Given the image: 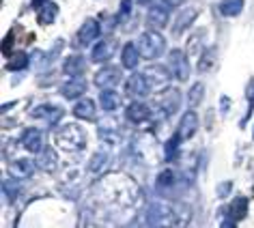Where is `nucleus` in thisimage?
<instances>
[{
  "label": "nucleus",
  "mask_w": 254,
  "mask_h": 228,
  "mask_svg": "<svg viewBox=\"0 0 254 228\" xmlns=\"http://www.w3.org/2000/svg\"><path fill=\"white\" fill-rule=\"evenodd\" d=\"M84 140H86V136H84V131L80 129V125H65V127L59 129L54 136V142L67 151H73V149L80 151L84 147Z\"/></svg>",
  "instance_id": "obj_1"
},
{
  "label": "nucleus",
  "mask_w": 254,
  "mask_h": 228,
  "mask_svg": "<svg viewBox=\"0 0 254 228\" xmlns=\"http://www.w3.org/2000/svg\"><path fill=\"white\" fill-rule=\"evenodd\" d=\"M138 50H140L142 58L153 60V58H160V54L166 50V41H164V37L160 33L149 30V33H142V37L138 39Z\"/></svg>",
  "instance_id": "obj_2"
},
{
  "label": "nucleus",
  "mask_w": 254,
  "mask_h": 228,
  "mask_svg": "<svg viewBox=\"0 0 254 228\" xmlns=\"http://www.w3.org/2000/svg\"><path fill=\"white\" fill-rule=\"evenodd\" d=\"M168 67H170V73L179 82H186L190 78V62L181 50H173L168 54Z\"/></svg>",
  "instance_id": "obj_3"
},
{
  "label": "nucleus",
  "mask_w": 254,
  "mask_h": 228,
  "mask_svg": "<svg viewBox=\"0 0 254 228\" xmlns=\"http://www.w3.org/2000/svg\"><path fill=\"white\" fill-rule=\"evenodd\" d=\"M149 82L144 78V73H131L125 82V93L131 97H144L149 93Z\"/></svg>",
  "instance_id": "obj_4"
},
{
  "label": "nucleus",
  "mask_w": 254,
  "mask_h": 228,
  "mask_svg": "<svg viewBox=\"0 0 254 228\" xmlns=\"http://www.w3.org/2000/svg\"><path fill=\"white\" fill-rule=\"evenodd\" d=\"M168 13H170V7L164 2V0L160 4H153V7L149 9V15H147L149 26L151 28H164L168 24Z\"/></svg>",
  "instance_id": "obj_5"
},
{
  "label": "nucleus",
  "mask_w": 254,
  "mask_h": 228,
  "mask_svg": "<svg viewBox=\"0 0 254 228\" xmlns=\"http://www.w3.org/2000/svg\"><path fill=\"white\" fill-rule=\"evenodd\" d=\"M157 104H160V108L164 110V114L166 116H170L175 110H179V104H181V95L179 91H175V88H166L160 97H157Z\"/></svg>",
  "instance_id": "obj_6"
},
{
  "label": "nucleus",
  "mask_w": 254,
  "mask_h": 228,
  "mask_svg": "<svg viewBox=\"0 0 254 228\" xmlns=\"http://www.w3.org/2000/svg\"><path fill=\"white\" fill-rule=\"evenodd\" d=\"M61 93H63V97H67V99L80 97L82 93H86V80L82 78V75H71V78L63 84Z\"/></svg>",
  "instance_id": "obj_7"
},
{
  "label": "nucleus",
  "mask_w": 254,
  "mask_h": 228,
  "mask_svg": "<svg viewBox=\"0 0 254 228\" xmlns=\"http://www.w3.org/2000/svg\"><path fill=\"white\" fill-rule=\"evenodd\" d=\"M196 127H198V116H196V112H186L181 116V123H179V138L181 140H190L194 134H196Z\"/></svg>",
  "instance_id": "obj_8"
},
{
  "label": "nucleus",
  "mask_w": 254,
  "mask_h": 228,
  "mask_svg": "<svg viewBox=\"0 0 254 228\" xmlns=\"http://www.w3.org/2000/svg\"><path fill=\"white\" fill-rule=\"evenodd\" d=\"M119 80H121L119 78V69L112 67V65H108L104 69H99L93 82H95V86H99V88H112Z\"/></svg>",
  "instance_id": "obj_9"
},
{
  "label": "nucleus",
  "mask_w": 254,
  "mask_h": 228,
  "mask_svg": "<svg viewBox=\"0 0 254 228\" xmlns=\"http://www.w3.org/2000/svg\"><path fill=\"white\" fill-rule=\"evenodd\" d=\"M97 37H99V24L95 20H86L84 24H82L80 33H78V46L80 48L91 46V41H95Z\"/></svg>",
  "instance_id": "obj_10"
},
{
  "label": "nucleus",
  "mask_w": 254,
  "mask_h": 228,
  "mask_svg": "<svg viewBox=\"0 0 254 228\" xmlns=\"http://www.w3.org/2000/svg\"><path fill=\"white\" fill-rule=\"evenodd\" d=\"M22 144H24V149L30 151V153H41V151H43V136H41V131L35 129V127L26 129V131H24V136H22Z\"/></svg>",
  "instance_id": "obj_11"
},
{
  "label": "nucleus",
  "mask_w": 254,
  "mask_h": 228,
  "mask_svg": "<svg viewBox=\"0 0 254 228\" xmlns=\"http://www.w3.org/2000/svg\"><path fill=\"white\" fill-rule=\"evenodd\" d=\"M173 215V209H170L166 202H155L153 207L149 209V224H168V218Z\"/></svg>",
  "instance_id": "obj_12"
},
{
  "label": "nucleus",
  "mask_w": 254,
  "mask_h": 228,
  "mask_svg": "<svg viewBox=\"0 0 254 228\" xmlns=\"http://www.w3.org/2000/svg\"><path fill=\"white\" fill-rule=\"evenodd\" d=\"M144 78H147V82H149V86H151V88H160V86L166 84L170 75H168V69L153 65V67L144 69Z\"/></svg>",
  "instance_id": "obj_13"
},
{
  "label": "nucleus",
  "mask_w": 254,
  "mask_h": 228,
  "mask_svg": "<svg viewBox=\"0 0 254 228\" xmlns=\"http://www.w3.org/2000/svg\"><path fill=\"white\" fill-rule=\"evenodd\" d=\"M33 114L35 116H39V118H46L50 125H56L63 118L65 110H63L61 106H39V108H35Z\"/></svg>",
  "instance_id": "obj_14"
},
{
  "label": "nucleus",
  "mask_w": 254,
  "mask_h": 228,
  "mask_svg": "<svg viewBox=\"0 0 254 228\" xmlns=\"http://www.w3.org/2000/svg\"><path fill=\"white\" fill-rule=\"evenodd\" d=\"M125 116L129 118L131 123H142V121H147V118L151 116V112H149V108L144 106L142 101H134V104L127 106Z\"/></svg>",
  "instance_id": "obj_15"
},
{
  "label": "nucleus",
  "mask_w": 254,
  "mask_h": 228,
  "mask_svg": "<svg viewBox=\"0 0 254 228\" xmlns=\"http://www.w3.org/2000/svg\"><path fill=\"white\" fill-rule=\"evenodd\" d=\"M140 50H138L136 43H127L123 48V54H121V62H123L125 69H136L138 62H140Z\"/></svg>",
  "instance_id": "obj_16"
},
{
  "label": "nucleus",
  "mask_w": 254,
  "mask_h": 228,
  "mask_svg": "<svg viewBox=\"0 0 254 228\" xmlns=\"http://www.w3.org/2000/svg\"><path fill=\"white\" fill-rule=\"evenodd\" d=\"M112 52H114V43L110 39L99 41V43H95V48L91 52V60L93 62H106V60H110Z\"/></svg>",
  "instance_id": "obj_17"
},
{
  "label": "nucleus",
  "mask_w": 254,
  "mask_h": 228,
  "mask_svg": "<svg viewBox=\"0 0 254 228\" xmlns=\"http://www.w3.org/2000/svg\"><path fill=\"white\" fill-rule=\"evenodd\" d=\"M9 172H11V176H15V179H28V176L35 172V164L30 160H17L9 166Z\"/></svg>",
  "instance_id": "obj_18"
},
{
  "label": "nucleus",
  "mask_w": 254,
  "mask_h": 228,
  "mask_svg": "<svg viewBox=\"0 0 254 228\" xmlns=\"http://www.w3.org/2000/svg\"><path fill=\"white\" fill-rule=\"evenodd\" d=\"M196 15H198V11H196V9H183L181 13H179V17H177L175 26H173V33L175 35H181L188 26H192V24H194Z\"/></svg>",
  "instance_id": "obj_19"
},
{
  "label": "nucleus",
  "mask_w": 254,
  "mask_h": 228,
  "mask_svg": "<svg viewBox=\"0 0 254 228\" xmlns=\"http://www.w3.org/2000/svg\"><path fill=\"white\" fill-rule=\"evenodd\" d=\"M73 114L78 118H84V121H91L95 116V101L93 99H80L73 108Z\"/></svg>",
  "instance_id": "obj_20"
},
{
  "label": "nucleus",
  "mask_w": 254,
  "mask_h": 228,
  "mask_svg": "<svg viewBox=\"0 0 254 228\" xmlns=\"http://www.w3.org/2000/svg\"><path fill=\"white\" fill-rule=\"evenodd\" d=\"M56 15H59V4L56 2H46L43 7L39 9V24H43V26H50Z\"/></svg>",
  "instance_id": "obj_21"
},
{
  "label": "nucleus",
  "mask_w": 254,
  "mask_h": 228,
  "mask_svg": "<svg viewBox=\"0 0 254 228\" xmlns=\"http://www.w3.org/2000/svg\"><path fill=\"white\" fill-rule=\"evenodd\" d=\"M246 213H248V200L244 198V196H239V198H235L231 202V207H228V215H231V220H241V218H246Z\"/></svg>",
  "instance_id": "obj_22"
},
{
  "label": "nucleus",
  "mask_w": 254,
  "mask_h": 228,
  "mask_svg": "<svg viewBox=\"0 0 254 228\" xmlns=\"http://www.w3.org/2000/svg\"><path fill=\"white\" fill-rule=\"evenodd\" d=\"M244 9V0H222L220 2V13L226 17H235Z\"/></svg>",
  "instance_id": "obj_23"
},
{
  "label": "nucleus",
  "mask_w": 254,
  "mask_h": 228,
  "mask_svg": "<svg viewBox=\"0 0 254 228\" xmlns=\"http://www.w3.org/2000/svg\"><path fill=\"white\" fill-rule=\"evenodd\" d=\"M99 104H101V108H104L106 112L117 110V106H119V97H117V93H114L112 88H104V93L99 95Z\"/></svg>",
  "instance_id": "obj_24"
},
{
  "label": "nucleus",
  "mask_w": 254,
  "mask_h": 228,
  "mask_svg": "<svg viewBox=\"0 0 254 228\" xmlns=\"http://www.w3.org/2000/svg\"><path fill=\"white\" fill-rule=\"evenodd\" d=\"M37 166L41 170H46V172H54L56 168V153L54 151H43L39 155V160H37Z\"/></svg>",
  "instance_id": "obj_25"
},
{
  "label": "nucleus",
  "mask_w": 254,
  "mask_h": 228,
  "mask_svg": "<svg viewBox=\"0 0 254 228\" xmlns=\"http://www.w3.org/2000/svg\"><path fill=\"white\" fill-rule=\"evenodd\" d=\"M82 71H84V58H82V56H71V58H67V62H65L67 75H80Z\"/></svg>",
  "instance_id": "obj_26"
},
{
  "label": "nucleus",
  "mask_w": 254,
  "mask_h": 228,
  "mask_svg": "<svg viewBox=\"0 0 254 228\" xmlns=\"http://www.w3.org/2000/svg\"><path fill=\"white\" fill-rule=\"evenodd\" d=\"M17 192H20V179H15V176H11V179H4V183H2V194L7 196L9 200H15Z\"/></svg>",
  "instance_id": "obj_27"
},
{
  "label": "nucleus",
  "mask_w": 254,
  "mask_h": 228,
  "mask_svg": "<svg viewBox=\"0 0 254 228\" xmlns=\"http://www.w3.org/2000/svg\"><path fill=\"white\" fill-rule=\"evenodd\" d=\"M26 67H28V56L26 54H17V56H13V60L7 62L9 71H17V69H26Z\"/></svg>",
  "instance_id": "obj_28"
},
{
  "label": "nucleus",
  "mask_w": 254,
  "mask_h": 228,
  "mask_svg": "<svg viewBox=\"0 0 254 228\" xmlns=\"http://www.w3.org/2000/svg\"><path fill=\"white\" fill-rule=\"evenodd\" d=\"M202 91H205V86H202L200 82H198V84H194V86H192V91H190V99H188V101H190V106H192V108H194V106H198L200 101H202Z\"/></svg>",
  "instance_id": "obj_29"
},
{
  "label": "nucleus",
  "mask_w": 254,
  "mask_h": 228,
  "mask_svg": "<svg viewBox=\"0 0 254 228\" xmlns=\"http://www.w3.org/2000/svg\"><path fill=\"white\" fill-rule=\"evenodd\" d=\"M175 183V174H173V170H164V172L157 176V187L160 189H166L170 187Z\"/></svg>",
  "instance_id": "obj_30"
},
{
  "label": "nucleus",
  "mask_w": 254,
  "mask_h": 228,
  "mask_svg": "<svg viewBox=\"0 0 254 228\" xmlns=\"http://www.w3.org/2000/svg\"><path fill=\"white\" fill-rule=\"evenodd\" d=\"M179 142H181L179 134L173 136V138H170V140L166 142V157H168V160H173V157H175V149L179 147Z\"/></svg>",
  "instance_id": "obj_31"
},
{
  "label": "nucleus",
  "mask_w": 254,
  "mask_h": 228,
  "mask_svg": "<svg viewBox=\"0 0 254 228\" xmlns=\"http://www.w3.org/2000/svg\"><path fill=\"white\" fill-rule=\"evenodd\" d=\"M104 160H106V153L93 155V160H91V170H93V172H99V170L104 168Z\"/></svg>",
  "instance_id": "obj_32"
},
{
  "label": "nucleus",
  "mask_w": 254,
  "mask_h": 228,
  "mask_svg": "<svg viewBox=\"0 0 254 228\" xmlns=\"http://www.w3.org/2000/svg\"><path fill=\"white\" fill-rule=\"evenodd\" d=\"M190 56H192V58H196V56H198V52H200V39L198 37H192V39H190Z\"/></svg>",
  "instance_id": "obj_33"
},
{
  "label": "nucleus",
  "mask_w": 254,
  "mask_h": 228,
  "mask_svg": "<svg viewBox=\"0 0 254 228\" xmlns=\"http://www.w3.org/2000/svg\"><path fill=\"white\" fill-rule=\"evenodd\" d=\"M129 11H131V0H123V2H121V13H119V20H123V17L129 15Z\"/></svg>",
  "instance_id": "obj_34"
},
{
  "label": "nucleus",
  "mask_w": 254,
  "mask_h": 228,
  "mask_svg": "<svg viewBox=\"0 0 254 228\" xmlns=\"http://www.w3.org/2000/svg\"><path fill=\"white\" fill-rule=\"evenodd\" d=\"M11 48H13V33H9L7 35V39L2 41V54H11Z\"/></svg>",
  "instance_id": "obj_35"
},
{
  "label": "nucleus",
  "mask_w": 254,
  "mask_h": 228,
  "mask_svg": "<svg viewBox=\"0 0 254 228\" xmlns=\"http://www.w3.org/2000/svg\"><path fill=\"white\" fill-rule=\"evenodd\" d=\"M211 65H213V58H209V52H207L205 56H202V60L198 62V69L200 71H209V67Z\"/></svg>",
  "instance_id": "obj_36"
},
{
  "label": "nucleus",
  "mask_w": 254,
  "mask_h": 228,
  "mask_svg": "<svg viewBox=\"0 0 254 228\" xmlns=\"http://www.w3.org/2000/svg\"><path fill=\"white\" fill-rule=\"evenodd\" d=\"M231 187H233L231 183H222V185H220V189H218V194H220V196H224L226 192H231Z\"/></svg>",
  "instance_id": "obj_37"
},
{
  "label": "nucleus",
  "mask_w": 254,
  "mask_h": 228,
  "mask_svg": "<svg viewBox=\"0 0 254 228\" xmlns=\"http://www.w3.org/2000/svg\"><path fill=\"white\" fill-rule=\"evenodd\" d=\"M164 2H166L168 7H181V4L186 2V0H164Z\"/></svg>",
  "instance_id": "obj_38"
},
{
  "label": "nucleus",
  "mask_w": 254,
  "mask_h": 228,
  "mask_svg": "<svg viewBox=\"0 0 254 228\" xmlns=\"http://www.w3.org/2000/svg\"><path fill=\"white\" fill-rule=\"evenodd\" d=\"M46 2H48V0H33V7H35V9H41Z\"/></svg>",
  "instance_id": "obj_39"
},
{
  "label": "nucleus",
  "mask_w": 254,
  "mask_h": 228,
  "mask_svg": "<svg viewBox=\"0 0 254 228\" xmlns=\"http://www.w3.org/2000/svg\"><path fill=\"white\" fill-rule=\"evenodd\" d=\"M226 108H231V101L226 97H222V112H226Z\"/></svg>",
  "instance_id": "obj_40"
},
{
  "label": "nucleus",
  "mask_w": 254,
  "mask_h": 228,
  "mask_svg": "<svg viewBox=\"0 0 254 228\" xmlns=\"http://www.w3.org/2000/svg\"><path fill=\"white\" fill-rule=\"evenodd\" d=\"M136 2H140V4H149L151 0H136Z\"/></svg>",
  "instance_id": "obj_41"
}]
</instances>
